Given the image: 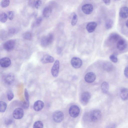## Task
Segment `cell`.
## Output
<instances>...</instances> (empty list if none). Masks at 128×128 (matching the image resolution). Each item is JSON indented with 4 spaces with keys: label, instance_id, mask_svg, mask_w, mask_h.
<instances>
[{
    "label": "cell",
    "instance_id": "1",
    "mask_svg": "<svg viewBox=\"0 0 128 128\" xmlns=\"http://www.w3.org/2000/svg\"><path fill=\"white\" fill-rule=\"evenodd\" d=\"M54 39V36L52 34H49L42 37L41 40V45L43 47H46L51 44Z\"/></svg>",
    "mask_w": 128,
    "mask_h": 128
},
{
    "label": "cell",
    "instance_id": "2",
    "mask_svg": "<svg viewBox=\"0 0 128 128\" xmlns=\"http://www.w3.org/2000/svg\"><path fill=\"white\" fill-rule=\"evenodd\" d=\"M102 116V113L98 110H92L90 114L91 120L93 122H97L99 120Z\"/></svg>",
    "mask_w": 128,
    "mask_h": 128
},
{
    "label": "cell",
    "instance_id": "3",
    "mask_svg": "<svg viewBox=\"0 0 128 128\" xmlns=\"http://www.w3.org/2000/svg\"><path fill=\"white\" fill-rule=\"evenodd\" d=\"M16 42L13 40H9L5 42L3 45L4 49L6 50L9 52L12 50L15 46Z\"/></svg>",
    "mask_w": 128,
    "mask_h": 128
},
{
    "label": "cell",
    "instance_id": "4",
    "mask_svg": "<svg viewBox=\"0 0 128 128\" xmlns=\"http://www.w3.org/2000/svg\"><path fill=\"white\" fill-rule=\"evenodd\" d=\"M80 112V109L77 106L74 105L71 106L69 110L70 115L73 118H76L79 115Z\"/></svg>",
    "mask_w": 128,
    "mask_h": 128
},
{
    "label": "cell",
    "instance_id": "5",
    "mask_svg": "<svg viewBox=\"0 0 128 128\" xmlns=\"http://www.w3.org/2000/svg\"><path fill=\"white\" fill-rule=\"evenodd\" d=\"M52 118L54 120L55 122L57 123L60 122L63 120L64 119V114L60 111H56L53 114Z\"/></svg>",
    "mask_w": 128,
    "mask_h": 128
},
{
    "label": "cell",
    "instance_id": "6",
    "mask_svg": "<svg viewBox=\"0 0 128 128\" xmlns=\"http://www.w3.org/2000/svg\"><path fill=\"white\" fill-rule=\"evenodd\" d=\"M91 98L90 94L88 92H85L81 94L80 101L81 103L83 105H86L88 102Z\"/></svg>",
    "mask_w": 128,
    "mask_h": 128
},
{
    "label": "cell",
    "instance_id": "7",
    "mask_svg": "<svg viewBox=\"0 0 128 128\" xmlns=\"http://www.w3.org/2000/svg\"><path fill=\"white\" fill-rule=\"evenodd\" d=\"M60 68V62L58 60L55 62L51 70L52 75L54 77H56L58 75Z\"/></svg>",
    "mask_w": 128,
    "mask_h": 128
},
{
    "label": "cell",
    "instance_id": "8",
    "mask_svg": "<svg viewBox=\"0 0 128 128\" xmlns=\"http://www.w3.org/2000/svg\"><path fill=\"white\" fill-rule=\"evenodd\" d=\"M71 64L74 68H80L82 64V61L80 58L76 57H73L70 61Z\"/></svg>",
    "mask_w": 128,
    "mask_h": 128
},
{
    "label": "cell",
    "instance_id": "9",
    "mask_svg": "<svg viewBox=\"0 0 128 128\" xmlns=\"http://www.w3.org/2000/svg\"><path fill=\"white\" fill-rule=\"evenodd\" d=\"M24 115V111L22 108H20L15 109L13 113V117L16 119H21Z\"/></svg>",
    "mask_w": 128,
    "mask_h": 128
},
{
    "label": "cell",
    "instance_id": "10",
    "mask_svg": "<svg viewBox=\"0 0 128 128\" xmlns=\"http://www.w3.org/2000/svg\"><path fill=\"white\" fill-rule=\"evenodd\" d=\"M83 12L86 14H91L93 10V7L90 4H86L83 5L82 7Z\"/></svg>",
    "mask_w": 128,
    "mask_h": 128
},
{
    "label": "cell",
    "instance_id": "11",
    "mask_svg": "<svg viewBox=\"0 0 128 128\" xmlns=\"http://www.w3.org/2000/svg\"><path fill=\"white\" fill-rule=\"evenodd\" d=\"M84 78L86 81L87 82L92 83L95 80L96 76L95 74L93 72H88L86 74Z\"/></svg>",
    "mask_w": 128,
    "mask_h": 128
},
{
    "label": "cell",
    "instance_id": "12",
    "mask_svg": "<svg viewBox=\"0 0 128 128\" xmlns=\"http://www.w3.org/2000/svg\"><path fill=\"white\" fill-rule=\"evenodd\" d=\"M10 59L8 57H4L1 58L0 60V66L4 68L9 67L11 64Z\"/></svg>",
    "mask_w": 128,
    "mask_h": 128
},
{
    "label": "cell",
    "instance_id": "13",
    "mask_svg": "<svg viewBox=\"0 0 128 128\" xmlns=\"http://www.w3.org/2000/svg\"><path fill=\"white\" fill-rule=\"evenodd\" d=\"M127 43L126 41L123 39H120L117 42L116 46L119 50H122L125 49L127 47Z\"/></svg>",
    "mask_w": 128,
    "mask_h": 128
},
{
    "label": "cell",
    "instance_id": "14",
    "mask_svg": "<svg viewBox=\"0 0 128 128\" xmlns=\"http://www.w3.org/2000/svg\"><path fill=\"white\" fill-rule=\"evenodd\" d=\"M44 106V103L42 101L38 100L36 102L34 105L33 108L34 110L37 112L41 110Z\"/></svg>",
    "mask_w": 128,
    "mask_h": 128
},
{
    "label": "cell",
    "instance_id": "15",
    "mask_svg": "<svg viewBox=\"0 0 128 128\" xmlns=\"http://www.w3.org/2000/svg\"><path fill=\"white\" fill-rule=\"evenodd\" d=\"M119 14L120 16L122 18H125L128 17V7L123 6L122 7L120 10Z\"/></svg>",
    "mask_w": 128,
    "mask_h": 128
},
{
    "label": "cell",
    "instance_id": "16",
    "mask_svg": "<svg viewBox=\"0 0 128 128\" xmlns=\"http://www.w3.org/2000/svg\"><path fill=\"white\" fill-rule=\"evenodd\" d=\"M40 60L42 63L45 64L53 62L54 61V59L51 56L49 55H46L42 58Z\"/></svg>",
    "mask_w": 128,
    "mask_h": 128
},
{
    "label": "cell",
    "instance_id": "17",
    "mask_svg": "<svg viewBox=\"0 0 128 128\" xmlns=\"http://www.w3.org/2000/svg\"><path fill=\"white\" fill-rule=\"evenodd\" d=\"M120 96L122 100H127L128 99V89L126 88H122L120 90Z\"/></svg>",
    "mask_w": 128,
    "mask_h": 128
},
{
    "label": "cell",
    "instance_id": "18",
    "mask_svg": "<svg viewBox=\"0 0 128 128\" xmlns=\"http://www.w3.org/2000/svg\"><path fill=\"white\" fill-rule=\"evenodd\" d=\"M15 79L14 75L12 73L7 74L4 78L5 82L7 84H10L12 83Z\"/></svg>",
    "mask_w": 128,
    "mask_h": 128
},
{
    "label": "cell",
    "instance_id": "19",
    "mask_svg": "<svg viewBox=\"0 0 128 128\" xmlns=\"http://www.w3.org/2000/svg\"><path fill=\"white\" fill-rule=\"evenodd\" d=\"M97 26L96 22H89L86 26V29L88 31L89 33L93 32L96 29Z\"/></svg>",
    "mask_w": 128,
    "mask_h": 128
},
{
    "label": "cell",
    "instance_id": "20",
    "mask_svg": "<svg viewBox=\"0 0 128 128\" xmlns=\"http://www.w3.org/2000/svg\"><path fill=\"white\" fill-rule=\"evenodd\" d=\"M52 12V9L51 7H46L43 10L42 12L43 15L45 17H48L51 15Z\"/></svg>",
    "mask_w": 128,
    "mask_h": 128
},
{
    "label": "cell",
    "instance_id": "21",
    "mask_svg": "<svg viewBox=\"0 0 128 128\" xmlns=\"http://www.w3.org/2000/svg\"><path fill=\"white\" fill-rule=\"evenodd\" d=\"M120 38V36L118 34L116 33L111 34L108 38L109 40L112 42H115L117 41Z\"/></svg>",
    "mask_w": 128,
    "mask_h": 128
},
{
    "label": "cell",
    "instance_id": "22",
    "mask_svg": "<svg viewBox=\"0 0 128 128\" xmlns=\"http://www.w3.org/2000/svg\"><path fill=\"white\" fill-rule=\"evenodd\" d=\"M104 69L106 71L109 72L112 70L113 68L112 64L109 62H106L103 64Z\"/></svg>",
    "mask_w": 128,
    "mask_h": 128
},
{
    "label": "cell",
    "instance_id": "23",
    "mask_svg": "<svg viewBox=\"0 0 128 128\" xmlns=\"http://www.w3.org/2000/svg\"><path fill=\"white\" fill-rule=\"evenodd\" d=\"M101 88L104 93L106 94L108 92L109 89L108 84L106 82H103L101 84Z\"/></svg>",
    "mask_w": 128,
    "mask_h": 128
},
{
    "label": "cell",
    "instance_id": "24",
    "mask_svg": "<svg viewBox=\"0 0 128 128\" xmlns=\"http://www.w3.org/2000/svg\"><path fill=\"white\" fill-rule=\"evenodd\" d=\"M114 25V22L111 19H109L107 20L105 23V26L107 29L111 28Z\"/></svg>",
    "mask_w": 128,
    "mask_h": 128
},
{
    "label": "cell",
    "instance_id": "25",
    "mask_svg": "<svg viewBox=\"0 0 128 128\" xmlns=\"http://www.w3.org/2000/svg\"><path fill=\"white\" fill-rule=\"evenodd\" d=\"M8 18L7 14L4 12L1 13L0 15V21L2 23L6 22Z\"/></svg>",
    "mask_w": 128,
    "mask_h": 128
},
{
    "label": "cell",
    "instance_id": "26",
    "mask_svg": "<svg viewBox=\"0 0 128 128\" xmlns=\"http://www.w3.org/2000/svg\"><path fill=\"white\" fill-rule=\"evenodd\" d=\"M23 37L24 39L26 40H30L32 38V35L30 32H26L23 34Z\"/></svg>",
    "mask_w": 128,
    "mask_h": 128
},
{
    "label": "cell",
    "instance_id": "27",
    "mask_svg": "<svg viewBox=\"0 0 128 128\" xmlns=\"http://www.w3.org/2000/svg\"><path fill=\"white\" fill-rule=\"evenodd\" d=\"M7 107V104L6 102L2 101H0V112H3L5 111Z\"/></svg>",
    "mask_w": 128,
    "mask_h": 128
},
{
    "label": "cell",
    "instance_id": "28",
    "mask_svg": "<svg viewBox=\"0 0 128 128\" xmlns=\"http://www.w3.org/2000/svg\"><path fill=\"white\" fill-rule=\"evenodd\" d=\"M43 124L42 122L40 121H38L35 122L33 125V128H43Z\"/></svg>",
    "mask_w": 128,
    "mask_h": 128
},
{
    "label": "cell",
    "instance_id": "29",
    "mask_svg": "<svg viewBox=\"0 0 128 128\" xmlns=\"http://www.w3.org/2000/svg\"><path fill=\"white\" fill-rule=\"evenodd\" d=\"M10 3V0H2L0 3V6L3 8L8 6Z\"/></svg>",
    "mask_w": 128,
    "mask_h": 128
},
{
    "label": "cell",
    "instance_id": "30",
    "mask_svg": "<svg viewBox=\"0 0 128 128\" xmlns=\"http://www.w3.org/2000/svg\"><path fill=\"white\" fill-rule=\"evenodd\" d=\"M78 21L77 15L75 13L73 14L71 21V24L72 26H75L76 24Z\"/></svg>",
    "mask_w": 128,
    "mask_h": 128
},
{
    "label": "cell",
    "instance_id": "31",
    "mask_svg": "<svg viewBox=\"0 0 128 128\" xmlns=\"http://www.w3.org/2000/svg\"><path fill=\"white\" fill-rule=\"evenodd\" d=\"M17 30L14 28H11L9 29L8 31V34L10 36L15 34L18 32Z\"/></svg>",
    "mask_w": 128,
    "mask_h": 128
},
{
    "label": "cell",
    "instance_id": "32",
    "mask_svg": "<svg viewBox=\"0 0 128 128\" xmlns=\"http://www.w3.org/2000/svg\"><path fill=\"white\" fill-rule=\"evenodd\" d=\"M8 18L10 20H12L14 17V12L12 11H8L7 14Z\"/></svg>",
    "mask_w": 128,
    "mask_h": 128
},
{
    "label": "cell",
    "instance_id": "33",
    "mask_svg": "<svg viewBox=\"0 0 128 128\" xmlns=\"http://www.w3.org/2000/svg\"><path fill=\"white\" fill-rule=\"evenodd\" d=\"M7 95L8 99L9 101L11 100L14 97V94L10 90H9L8 91Z\"/></svg>",
    "mask_w": 128,
    "mask_h": 128
},
{
    "label": "cell",
    "instance_id": "34",
    "mask_svg": "<svg viewBox=\"0 0 128 128\" xmlns=\"http://www.w3.org/2000/svg\"><path fill=\"white\" fill-rule=\"evenodd\" d=\"M13 122V120L12 118L8 117L5 119V123L6 125H8L12 124Z\"/></svg>",
    "mask_w": 128,
    "mask_h": 128
},
{
    "label": "cell",
    "instance_id": "35",
    "mask_svg": "<svg viewBox=\"0 0 128 128\" xmlns=\"http://www.w3.org/2000/svg\"><path fill=\"white\" fill-rule=\"evenodd\" d=\"M110 60L114 63H116L118 61L117 57L114 54L110 55Z\"/></svg>",
    "mask_w": 128,
    "mask_h": 128
},
{
    "label": "cell",
    "instance_id": "36",
    "mask_svg": "<svg viewBox=\"0 0 128 128\" xmlns=\"http://www.w3.org/2000/svg\"><path fill=\"white\" fill-rule=\"evenodd\" d=\"M29 106V101L25 100L22 104V106L24 108L26 109L28 108Z\"/></svg>",
    "mask_w": 128,
    "mask_h": 128
},
{
    "label": "cell",
    "instance_id": "37",
    "mask_svg": "<svg viewBox=\"0 0 128 128\" xmlns=\"http://www.w3.org/2000/svg\"><path fill=\"white\" fill-rule=\"evenodd\" d=\"M42 4L41 0H38L36 1L35 3V6L36 9L39 8L41 5Z\"/></svg>",
    "mask_w": 128,
    "mask_h": 128
},
{
    "label": "cell",
    "instance_id": "38",
    "mask_svg": "<svg viewBox=\"0 0 128 128\" xmlns=\"http://www.w3.org/2000/svg\"><path fill=\"white\" fill-rule=\"evenodd\" d=\"M24 95L25 100L29 101V96L28 90L26 88H25L24 90Z\"/></svg>",
    "mask_w": 128,
    "mask_h": 128
},
{
    "label": "cell",
    "instance_id": "39",
    "mask_svg": "<svg viewBox=\"0 0 128 128\" xmlns=\"http://www.w3.org/2000/svg\"><path fill=\"white\" fill-rule=\"evenodd\" d=\"M42 20V18L41 17L38 18L37 19L36 22V24L37 26L39 25L41 23Z\"/></svg>",
    "mask_w": 128,
    "mask_h": 128
},
{
    "label": "cell",
    "instance_id": "40",
    "mask_svg": "<svg viewBox=\"0 0 128 128\" xmlns=\"http://www.w3.org/2000/svg\"><path fill=\"white\" fill-rule=\"evenodd\" d=\"M124 74L125 76L128 78V66L125 68L124 71Z\"/></svg>",
    "mask_w": 128,
    "mask_h": 128
},
{
    "label": "cell",
    "instance_id": "41",
    "mask_svg": "<svg viewBox=\"0 0 128 128\" xmlns=\"http://www.w3.org/2000/svg\"><path fill=\"white\" fill-rule=\"evenodd\" d=\"M62 48L60 47H58L57 48L56 52L57 54H60L62 52Z\"/></svg>",
    "mask_w": 128,
    "mask_h": 128
},
{
    "label": "cell",
    "instance_id": "42",
    "mask_svg": "<svg viewBox=\"0 0 128 128\" xmlns=\"http://www.w3.org/2000/svg\"><path fill=\"white\" fill-rule=\"evenodd\" d=\"M104 4L107 5L110 4V0H102Z\"/></svg>",
    "mask_w": 128,
    "mask_h": 128
},
{
    "label": "cell",
    "instance_id": "43",
    "mask_svg": "<svg viewBox=\"0 0 128 128\" xmlns=\"http://www.w3.org/2000/svg\"><path fill=\"white\" fill-rule=\"evenodd\" d=\"M126 25L127 27L128 28V20L126 21Z\"/></svg>",
    "mask_w": 128,
    "mask_h": 128
},
{
    "label": "cell",
    "instance_id": "44",
    "mask_svg": "<svg viewBox=\"0 0 128 128\" xmlns=\"http://www.w3.org/2000/svg\"></svg>",
    "mask_w": 128,
    "mask_h": 128
}]
</instances>
